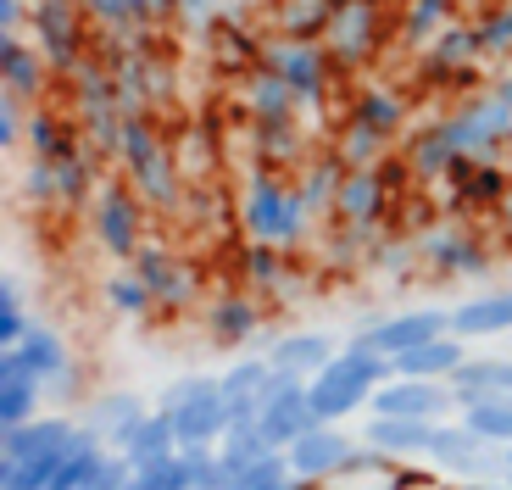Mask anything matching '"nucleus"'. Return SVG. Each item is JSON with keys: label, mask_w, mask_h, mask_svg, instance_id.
<instances>
[{"label": "nucleus", "mask_w": 512, "mask_h": 490, "mask_svg": "<svg viewBox=\"0 0 512 490\" xmlns=\"http://www.w3.org/2000/svg\"><path fill=\"white\" fill-rule=\"evenodd\" d=\"M390 379H396V357H384V351L351 340L323 374H312V407H318L323 424H340V418L373 407V390L390 385Z\"/></svg>", "instance_id": "obj_1"}, {"label": "nucleus", "mask_w": 512, "mask_h": 490, "mask_svg": "<svg viewBox=\"0 0 512 490\" xmlns=\"http://www.w3.org/2000/svg\"><path fill=\"white\" fill-rule=\"evenodd\" d=\"M128 184L145 195V207L156 212H179L184 207V179H179V156L167 151V140L156 134V123L145 112L123 117V145H117Z\"/></svg>", "instance_id": "obj_2"}, {"label": "nucleus", "mask_w": 512, "mask_h": 490, "mask_svg": "<svg viewBox=\"0 0 512 490\" xmlns=\"http://www.w3.org/2000/svg\"><path fill=\"white\" fill-rule=\"evenodd\" d=\"M162 413L179 424V446H218L229 435L234 413L223 401V374H179L162 390Z\"/></svg>", "instance_id": "obj_3"}, {"label": "nucleus", "mask_w": 512, "mask_h": 490, "mask_svg": "<svg viewBox=\"0 0 512 490\" xmlns=\"http://www.w3.org/2000/svg\"><path fill=\"white\" fill-rule=\"evenodd\" d=\"M67 84L78 90V129H84V140L101 145L106 156H117V145H123V101H117V78L106 62H95V56H84V62L67 73Z\"/></svg>", "instance_id": "obj_4"}, {"label": "nucleus", "mask_w": 512, "mask_h": 490, "mask_svg": "<svg viewBox=\"0 0 512 490\" xmlns=\"http://www.w3.org/2000/svg\"><path fill=\"white\" fill-rule=\"evenodd\" d=\"M95 245L112 262H134L145 245V195L134 184H101L95 190Z\"/></svg>", "instance_id": "obj_5"}, {"label": "nucleus", "mask_w": 512, "mask_h": 490, "mask_svg": "<svg viewBox=\"0 0 512 490\" xmlns=\"http://www.w3.org/2000/svg\"><path fill=\"white\" fill-rule=\"evenodd\" d=\"M262 62H268L273 73L290 84L301 106H318L323 95H329L334 62H329V51H323V39H284L279 34V39H268V45H262Z\"/></svg>", "instance_id": "obj_6"}, {"label": "nucleus", "mask_w": 512, "mask_h": 490, "mask_svg": "<svg viewBox=\"0 0 512 490\" xmlns=\"http://www.w3.org/2000/svg\"><path fill=\"white\" fill-rule=\"evenodd\" d=\"M418 251H423V273H435V279H479L490 268L485 234L468 229V223H446V229L418 234Z\"/></svg>", "instance_id": "obj_7"}, {"label": "nucleus", "mask_w": 512, "mask_h": 490, "mask_svg": "<svg viewBox=\"0 0 512 490\" xmlns=\"http://www.w3.org/2000/svg\"><path fill=\"white\" fill-rule=\"evenodd\" d=\"M396 184L401 173L390 162H368V168H351L340 195H334V218L346 223V229H373L384 212L396 207Z\"/></svg>", "instance_id": "obj_8"}, {"label": "nucleus", "mask_w": 512, "mask_h": 490, "mask_svg": "<svg viewBox=\"0 0 512 490\" xmlns=\"http://www.w3.org/2000/svg\"><path fill=\"white\" fill-rule=\"evenodd\" d=\"M84 6L78 0H34L28 6V17H34V45L45 51V62L56 67V73H73L78 62H84Z\"/></svg>", "instance_id": "obj_9"}, {"label": "nucleus", "mask_w": 512, "mask_h": 490, "mask_svg": "<svg viewBox=\"0 0 512 490\" xmlns=\"http://www.w3.org/2000/svg\"><path fill=\"white\" fill-rule=\"evenodd\" d=\"M379 39H384L379 0H346V6L334 12L329 34H323V51H329V62L340 67V73H351V67H362L379 51Z\"/></svg>", "instance_id": "obj_10"}, {"label": "nucleus", "mask_w": 512, "mask_h": 490, "mask_svg": "<svg viewBox=\"0 0 512 490\" xmlns=\"http://www.w3.org/2000/svg\"><path fill=\"white\" fill-rule=\"evenodd\" d=\"M78 418H28L23 429H0V474H12L23 463H67V440H73Z\"/></svg>", "instance_id": "obj_11"}, {"label": "nucleus", "mask_w": 512, "mask_h": 490, "mask_svg": "<svg viewBox=\"0 0 512 490\" xmlns=\"http://www.w3.org/2000/svg\"><path fill=\"white\" fill-rule=\"evenodd\" d=\"M446 129H451V140H457V151L496 156V145L512 140V101H501L496 90L474 95V101H462L457 112L446 117Z\"/></svg>", "instance_id": "obj_12"}, {"label": "nucleus", "mask_w": 512, "mask_h": 490, "mask_svg": "<svg viewBox=\"0 0 512 490\" xmlns=\"http://www.w3.org/2000/svg\"><path fill=\"white\" fill-rule=\"evenodd\" d=\"M429 463L451 468L462 479H490V474H507V452H490V440L468 424H435V440H429Z\"/></svg>", "instance_id": "obj_13"}, {"label": "nucleus", "mask_w": 512, "mask_h": 490, "mask_svg": "<svg viewBox=\"0 0 512 490\" xmlns=\"http://www.w3.org/2000/svg\"><path fill=\"white\" fill-rule=\"evenodd\" d=\"M134 268H140V279L151 284V296H156L162 312H184L195 296H201V273H195L179 251H167V245H156V240L140 245Z\"/></svg>", "instance_id": "obj_14"}, {"label": "nucleus", "mask_w": 512, "mask_h": 490, "mask_svg": "<svg viewBox=\"0 0 512 490\" xmlns=\"http://www.w3.org/2000/svg\"><path fill=\"white\" fill-rule=\"evenodd\" d=\"M446 329H451L446 307H412V312H390V318H379V323H362L357 340L373 351H384V357H407L412 346L446 335Z\"/></svg>", "instance_id": "obj_15"}, {"label": "nucleus", "mask_w": 512, "mask_h": 490, "mask_svg": "<svg viewBox=\"0 0 512 490\" xmlns=\"http://www.w3.org/2000/svg\"><path fill=\"white\" fill-rule=\"evenodd\" d=\"M446 190H451V201H457L462 212H501L512 179H507V168H501L496 156L462 151L457 162H451V173H446Z\"/></svg>", "instance_id": "obj_16"}, {"label": "nucleus", "mask_w": 512, "mask_h": 490, "mask_svg": "<svg viewBox=\"0 0 512 490\" xmlns=\"http://www.w3.org/2000/svg\"><path fill=\"white\" fill-rule=\"evenodd\" d=\"M284 201H290V184H284L268 162H256L251 179H245V190H240V229H245V240H273L279 245Z\"/></svg>", "instance_id": "obj_17"}, {"label": "nucleus", "mask_w": 512, "mask_h": 490, "mask_svg": "<svg viewBox=\"0 0 512 490\" xmlns=\"http://www.w3.org/2000/svg\"><path fill=\"white\" fill-rule=\"evenodd\" d=\"M256 424L268 429L273 446H290V440H301L307 429H318V407H312V379H295V374H279V385H273L268 407H262V418Z\"/></svg>", "instance_id": "obj_18"}, {"label": "nucleus", "mask_w": 512, "mask_h": 490, "mask_svg": "<svg viewBox=\"0 0 512 490\" xmlns=\"http://www.w3.org/2000/svg\"><path fill=\"white\" fill-rule=\"evenodd\" d=\"M479 56H485L479 23H451L423 45V78H429V84H468Z\"/></svg>", "instance_id": "obj_19"}, {"label": "nucleus", "mask_w": 512, "mask_h": 490, "mask_svg": "<svg viewBox=\"0 0 512 490\" xmlns=\"http://www.w3.org/2000/svg\"><path fill=\"white\" fill-rule=\"evenodd\" d=\"M451 407H462L451 379H390L373 390V413L390 418H451Z\"/></svg>", "instance_id": "obj_20"}, {"label": "nucleus", "mask_w": 512, "mask_h": 490, "mask_svg": "<svg viewBox=\"0 0 512 490\" xmlns=\"http://www.w3.org/2000/svg\"><path fill=\"white\" fill-rule=\"evenodd\" d=\"M284 452H290V468H295V474L318 485V479L346 474V463H351V452H357V446H351V435H346V429L318 424V429H307L301 440H290Z\"/></svg>", "instance_id": "obj_21"}, {"label": "nucleus", "mask_w": 512, "mask_h": 490, "mask_svg": "<svg viewBox=\"0 0 512 490\" xmlns=\"http://www.w3.org/2000/svg\"><path fill=\"white\" fill-rule=\"evenodd\" d=\"M273 385H279V368L268 362V351L234 362L229 374H223V401H229L234 424H256L262 407H268V396H273Z\"/></svg>", "instance_id": "obj_22"}, {"label": "nucleus", "mask_w": 512, "mask_h": 490, "mask_svg": "<svg viewBox=\"0 0 512 490\" xmlns=\"http://www.w3.org/2000/svg\"><path fill=\"white\" fill-rule=\"evenodd\" d=\"M45 407V379H34L23 368L12 346L0 351V429H23L28 418H39Z\"/></svg>", "instance_id": "obj_23"}, {"label": "nucleus", "mask_w": 512, "mask_h": 490, "mask_svg": "<svg viewBox=\"0 0 512 490\" xmlns=\"http://www.w3.org/2000/svg\"><path fill=\"white\" fill-rule=\"evenodd\" d=\"M334 357H340V346H334L323 329H290V335L268 340V362L279 368V374H295V379L323 374Z\"/></svg>", "instance_id": "obj_24"}, {"label": "nucleus", "mask_w": 512, "mask_h": 490, "mask_svg": "<svg viewBox=\"0 0 512 490\" xmlns=\"http://www.w3.org/2000/svg\"><path fill=\"white\" fill-rule=\"evenodd\" d=\"M51 73L56 67L45 62L39 45H23L17 34L0 39V78H6V95H17V101H39L45 84H51Z\"/></svg>", "instance_id": "obj_25"}, {"label": "nucleus", "mask_w": 512, "mask_h": 490, "mask_svg": "<svg viewBox=\"0 0 512 490\" xmlns=\"http://www.w3.org/2000/svg\"><path fill=\"white\" fill-rule=\"evenodd\" d=\"M95 156H106L101 145H90L84 140V129L73 134V145H67V156L56 162V207H84V201H95Z\"/></svg>", "instance_id": "obj_26"}, {"label": "nucleus", "mask_w": 512, "mask_h": 490, "mask_svg": "<svg viewBox=\"0 0 512 490\" xmlns=\"http://www.w3.org/2000/svg\"><path fill=\"white\" fill-rule=\"evenodd\" d=\"M435 424L440 418H390V413H373L362 440L379 446L390 457H429V440H435Z\"/></svg>", "instance_id": "obj_27"}, {"label": "nucleus", "mask_w": 512, "mask_h": 490, "mask_svg": "<svg viewBox=\"0 0 512 490\" xmlns=\"http://www.w3.org/2000/svg\"><path fill=\"white\" fill-rule=\"evenodd\" d=\"M206 329H212V340H223V346H245V340H256V329H262V301L245 296V290H223V296H212V307H206Z\"/></svg>", "instance_id": "obj_28"}, {"label": "nucleus", "mask_w": 512, "mask_h": 490, "mask_svg": "<svg viewBox=\"0 0 512 490\" xmlns=\"http://www.w3.org/2000/svg\"><path fill=\"white\" fill-rule=\"evenodd\" d=\"M451 335H462V340L512 335V290H485V296L451 307Z\"/></svg>", "instance_id": "obj_29"}, {"label": "nucleus", "mask_w": 512, "mask_h": 490, "mask_svg": "<svg viewBox=\"0 0 512 490\" xmlns=\"http://www.w3.org/2000/svg\"><path fill=\"white\" fill-rule=\"evenodd\" d=\"M407 95L401 90H390V84H368V90H357L351 95V106H346V117L351 123H362V129H373V134H384V140H396L401 129H407Z\"/></svg>", "instance_id": "obj_30"}, {"label": "nucleus", "mask_w": 512, "mask_h": 490, "mask_svg": "<svg viewBox=\"0 0 512 490\" xmlns=\"http://www.w3.org/2000/svg\"><path fill=\"white\" fill-rule=\"evenodd\" d=\"M84 418L106 435L112 452H123L128 440H134V429L145 424V401L134 396V390H106V396H95L90 407H84Z\"/></svg>", "instance_id": "obj_31"}, {"label": "nucleus", "mask_w": 512, "mask_h": 490, "mask_svg": "<svg viewBox=\"0 0 512 490\" xmlns=\"http://www.w3.org/2000/svg\"><path fill=\"white\" fill-rule=\"evenodd\" d=\"M462 357H468V340L446 329V335L412 346L407 357H396V379H451L462 368Z\"/></svg>", "instance_id": "obj_32"}, {"label": "nucleus", "mask_w": 512, "mask_h": 490, "mask_svg": "<svg viewBox=\"0 0 512 490\" xmlns=\"http://www.w3.org/2000/svg\"><path fill=\"white\" fill-rule=\"evenodd\" d=\"M240 95H245L251 123H284V117H295V90L273 73L268 62H256L251 73H245V90Z\"/></svg>", "instance_id": "obj_33"}, {"label": "nucleus", "mask_w": 512, "mask_h": 490, "mask_svg": "<svg viewBox=\"0 0 512 490\" xmlns=\"http://www.w3.org/2000/svg\"><path fill=\"white\" fill-rule=\"evenodd\" d=\"M407 173H418V179H446L451 173V162H457V140H451V129H446V117L440 123H429V129H418L407 140Z\"/></svg>", "instance_id": "obj_34"}, {"label": "nucleus", "mask_w": 512, "mask_h": 490, "mask_svg": "<svg viewBox=\"0 0 512 490\" xmlns=\"http://www.w3.org/2000/svg\"><path fill=\"white\" fill-rule=\"evenodd\" d=\"M17 357H23V368L34 379H45V385H51L56 374H67V368H73V351H67V340L56 335L51 323H34V329H28L23 340H17Z\"/></svg>", "instance_id": "obj_35"}, {"label": "nucleus", "mask_w": 512, "mask_h": 490, "mask_svg": "<svg viewBox=\"0 0 512 490\" xmlns=\"http://www.w3.org/2000/svg\"><path fill=\"white\" fill-rule=\"evenodd\" d=\"M206 51H212L218 67H229V73H251V67L262 62V39L245 34L234 17H212V28H206Z\"/></svg>", "instance_id": "obj_36"}, {"label": "nucleus", "mask_w": 512, "mask_h": 490, "mask_svg": "<svg viewBox=\"0 0 512 490\" xmlns=\"http://www.w3.org/2000/svg\"><path fill=\"white\" fill-rule=\"evenodd\" d=\"M101 301L117 312V318H151V312H156L151 284L140 279L134 262H117V273H106V279H101Z\"/></svg>", "instance_id": "obj_37"}, {"label": "nucleus", "mask_w": 512, "mask_h": 490, "mask_svg": "<svg viewBox=\"0 0 512 490\" xmlns=\"http://www.w3.org/2000/svg\"><path fill=\"white\" fill-rule=\"evenodd\" d=\"M451 390H457L462 407L479 401V396H501V390H512V362H501V357H462V368L451 374Z\"/></svg>", "instance_id": "obj_38"}, {"label": "nucleus", "mask_w": 512, "mask_h": 490, "mask_svg": "<svg viewBox=\"0 0 512 490\" xmlns=\"http://www.w3.org/2000/svg\"><path fill=\"white\" fill-rule=\"evenodd\" d=\"M240 279L256 284V290H284V279H290V251L273 240H245L240 245Z\"/></svg>", "instance_id": "obj_39"}, {"label": "nucleus", "mask_w": 512, "mask_h": 490, "mask_svg": "<svg viewBox=\"0 0 512 490\" xmlns=\"http://www.w3.org/2000/svg\"><path fill=\"white\" fill-rule=\"evenodd\" d=\"M451 23H457V0H407V12H401V45L423 51Z\"/></svg>", "instance_id": "obj_40"}, {"label": "nucleus", "mask_w": 512, "mask_h": 490, "mask_svg": "<svg viewBox=\"0 0 512 490\" xmlns=\"http://www.w3.org/2000/svg\"><path fill=\"white\" fill-rule=\"evenodd\" d=\"M218 452H223V468H229V485H234L245 468L262 463V457L279 452V446L268 440V429H262V424H229V435L218 440Z\"/></svg>", "instance_id": "obj_41"}, {"label": "nucleus", "mask_w": 512, "mask_h": 490, "mask_svg": "<svg viewBox=\"0 0 512 490\" xmlns=\"http://www.w3.org/2000/svg\"><path fill=\"white\" fill-rule=\"evenodd\" d=\"M167 452H179V424H173V413H145V424L134 429V440L123 446V457L134 468H145V463H156V457H167Z\"/></svg>", "instance_id": "obj_42"}, {"label": "nucleus", "mask_w": 512, "mask_h": 490, "mask_svg": "<svg viewBox=\"0 0 512 490\" xmlns=\"http://www.w3.org/2000/svg\"><path fill=\"white\" fill-rule=\"evenodd\" d=\"M346 173H351V162L340 151H323L318 162H307V173H301V190H307V201L318 212H334V195H340V184H346Z\"/></svg>", "instance_id": "obj_43"}, {"label": "nucleus", "mask_w": 512, "mask_h": 490, "mask_svg": "<svg viewBox=\"0 0 512 490\" xmlns=\"http://www.w3.org/2000/svg\"><path fill=\"white\" fill-rule=\"evenodd\" d=\"M462 424L479 429V435H485L490 446H512V390L468 401V407H462Z\"/></svg>", "instance_id": "obj_44"}, {"label": "nucleus", "mask_w": 512, "mask_h": 490, "mask_svg": "<svg viewBox=\"0 0 512 490\" xmlns=\"http://www.w3.org/2000/svg\"><path fill=\"white\" fill-rule=\"evenodd\" d=\"M73 134H78V123H62L51 106L34 101V112H28V151L45 156V162H62L67 145H73Z\"/></svg>", "instance_id": "obj_45"}, {"label": "nucleus", "mask_w": 512, "mask_h": 490, "mask_svg": "<svg viewBox=\"0 0 512 490\" xmlns=\"http://www.w3.org/2000/svg\"><path fill=\"white\" fill-rule=\"evenodd\" d=\"M307 485H312V479H301V474H295V468H290V452L279 446V452H268L262 463H251V468H245V474L234 479L229 490H307Z\"/></svg>", "instance_id": "obj_46"}, {"label": "nucleus", "mask_w": 512, "mask_h": 490, "mask_svg": "<svg viewBox=\"0 0 512 490\" xmlns=\"http://www.w3.org/2000/svg\"><path fill=\"white\" fill-rule=\"evenodd\" d=\"M362 262L390 273V279H412L423 268V251H418V240H368V257Z\"/></svg>", "instance_id": "obj_47"}, {"label": "nucleus", "mask_w": 512, "mask_h": 490, "mask_svg": "<svg viewBox=\"0 0 512 490\" xmlns=\"http://www.w3.org/2000/svg\"><path fill=\"white\" fill-rule=\"evenodd\" d=\"M256 151H262V162H295L301 156V129H295V117H284V123H256Z\"/></svg>", "instance_id": "obj_48"}, {"label": "nucleus", "mask_w": 512, "mask_h": 490, "mask_svg": "<svg viewBox=\"0 0 512 490\" xmlns=\"http://www.w3.org/2000/svg\"><path fill=\"white\" fill-rule=\"evenodd\" d=\"M384 134H373V129H362V123H351L346 117V129H340V140H334V151L346 156L351 168H368V162H384Z\"/></svg>", "instance_id": "obj_49"}, {"label": "nucleus", "mask_w": 512, "mask_h": 490, "mask_svg": "<svg viewBox=\"0 0 512 490\" xmlns=\"http://www.w3.org/2000/svg\"><path fill=\"white\" fill-rule=\"evenodd\" d=\"M28 329H34V318L23 312V284L6 273V284H0V346H17Z\"/></svg>", "instance_id": "obj_50"}, {"label": "nucleus", "mask_w": 512, "mask_h": 490, "mask_svg": "<svg viewBox=\"0 0 512 490\" xmlns=\"http://www.w3.org/2000/svg\"><path fill=\"white\" fill-rule=\"evenodd\" d=\"M179 452H184V463H190L195 490H229V468H223L218 446H179Z\"/></svg>", "instance_id": "obj_51"}, {"label": "nucleus", "mask_w": 512, "mask_h": 490, "mask_svg": "<svg viewBox=\"0 0 512 490\" xmlns=\"http://www.w3.org/2000/svg\"><path fill=\"white\" fill-rule=\"evenodd\" d=\"M17 195H23L28 207H56V162L34 156L23 168V179H17Z\"/></svg>", "instance_id": "obj_52"}, {"label": "nucleus", "mask_w": 512, "mask_h": 490, "mask_svg": "<svg viewBox=\"0 0 512 490\" xmlns=\"http://www.w3.org/2000/svg\"><path fill=\"white\" fill-rule=\"evenodd\" d=\"M134 474H140L151 490H195V479H190V463H184V452H167V457H156V463L134 468Z\"/></svg>", "instance_id": "obj_53"}, {"label": "nucleus", "mask_w": 512, "mask_h": 490, "mask_svg": "<svg viewBox=\"0 0 512 490\" xmlns=\"http://www.w3.org/2000/svg\"><path fill=\"white\" fill-rule=\"evenodd\" d=\"M78 6H84V17H95V23L106 28V34L140 28V17H134V6H128V0H78Z\"/></svg>", "instance_id": "obj_54"}, {"label": "nucleus", "mask_w": 512, "mask_h": 490, "mask_svg": "<svg viewBox=\"0 0 512 490\" xmlns=\"http://www.w3.org/2000/svg\"><path fill=\"white\" fill-rule=\"evenodd\" d=\"M479 45H485V56L512 51V0H507V6H496L490 17H479Z\"/></svg>", "instance_id": "obj_55"}, {"label": "nucleus", "mask_w": 512, "mask_h": 490, "mask_svg": "<svg viewBox=\"0 0 512 490\" xmlns=\"http://www.w3.org/2000/svg\"><path fill=\"white\" fill-rule=\"evenodd\" d=\"M390 490H451V485L435 474V468H407L401 463L396 474H390Z\"/></svg>", "instance_id": "obj_56"}, {"label": "nucleus", "mask_w": 512, "mask_h": 490, "mask_svg": "<svg viewBox=\"0 0 512 490\" xmlns=\"http://www.w3.org/2000/svg\"><path fill=\"white\" fill-rule=\"evenodd\" d=\"M17 134H23V101H17V95H6V101H0V145L12 151Z\"/></svg>", "instance_id": "obj_57"}, {"label": "nucleus", "mask_w": 512, "mask_h": 490, "mask_svg": "<svg viewBox=\"0 0 512 490\" xmlns=\"http://www.w3.org/2000/svg\"><path fill=\"white\" fill-rule=\"evenodd\" d=\"M17 23H23V0H0V28L17 34Z\"/></svg>", "instance_id": "obj_58"}, {"label": "nucleus", "mask_w": 512, "mask_h": 490, "mask_svg": "<svg viewBox=\"0 0 512 490\" xmlns=\"http://www.w3.org/2000/svg\"><path fill=\"white\" fill-rule=\"evenodd\" d=\"M462 490H512V479H507V485H490V479H468Z\"/></svg>", "instance_id": "obj_59"}, {"label": "nucleus", "mask_w": 512, "mask_h": 490, "mask_svg": "<svg viewBox=\"0 0 512 490\" xmlns=\"http://www.w3.org/2000/svg\"><path fill=\"white\" fill-rule=\"evenodd\" d=\"M501 229L512 234V190H507V201H501Z\"/></svg>", "instance_id": "obj_60"}, {"label": "nucleus", "mask_w": 512, "mask_h": 490, "mask_svg": "<svg viewBox=\"0 0 512 490\" xmlns=\"http://www.w3.org/2000/svg\"><path fill=\"white\" fill-rule=\"evenodd\" d=\"M496 95H501V101H512V73H507V78H496Z\"/></svg>", "instance_id": "obj_61"}, {"label": "nucleus", "mask_w": 512, "mask_h": 490, "mask_svg": "<svg viewBox=\"0 0 512 490\" xmlns=\"http://www.w3.org/2000/svg\"><path fill=\"white\" fill-rule=\"evenodd\" d=\"M123 490H151V485H145V479H140V474H134V479H128V485H123Z\"/></svg>", "instance_id": "obj_62"}, {"label": "nucleus", "mask_w": 512, "mask_h": 490, "mask_svg": "<svg viewBox=\"0 0 512 490\" xmlns=\"http://www.w3.org/2000/svg\"><path fill=\"white\" fill-rule=\"evenodd\" d=\"M162 12H184V0H162Z\"/></svg>", "instance_id": "obj_63"}, {"label": "nucleus", "mask_w": 512, "mask_h": 490, "mask_svg": "<svg viewBox=\"0 0 512 490\" xmlns=\"http://www.w3.org/2000/svg\"><path fill=\"white\" fill-rule=\"evenodd\" d=\"M501 452H507V479H512V446H501Z\"/></svg>", "instance_id": "obj_64"}]
</instances>
